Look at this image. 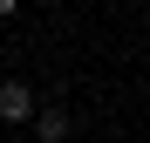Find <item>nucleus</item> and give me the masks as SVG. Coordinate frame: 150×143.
Here are the masks:
<instances>
[{
	"mask_svg": "<svg viewBox=\"0 0 150 143\" xmlns=\"http://www.w3.org/2000/svg\"><path fill=\"white\" fill-rule=\"evenodd\" d=\"M28 116H34L28 82H0V123H28Z\"/></svg>",
	"mask_w": 150,
	"mask_h": 143,
	"instance_id": "nucleus-1",
	"label": "nucleus"
},
{
	"mask_svg": "<svg viewBox=\"0 0 150 143\" xmlns=\"http://www.w3.org/2000/svg\"><path fill=\"white\" fill-rule=\"evenodd\" d=\"M28 123H34V136H41V143H68V116H62V109H34Z\"/></svg>",
	"mask_w": 150,
	"mask_h": 143,
	"instance_id": "nucleus-2",
	"label": "nucleus"
},
{
	"mask_svg": "<svg viewBox=\"0 0 150 143\" xmlns=\"http://www.w3.org/2000/svg\"><path fill=\"white\" fill-rule=\"evenodd\" d=\"M14 7H21V0H0V20H7V14H14Z\"/></svg>",
	"mask_w": 150,
	"mask_h": 143,
	"instance_id": "nucleus-3",
	"label": "nucleus"
},
{
	"mask_svg": "<svg viewBox=\"0 0 150 143\" xmlns=\"http://www.w3.org/2000/svg\"><path fill=\"white\" fill-rule=\"evenodd\" d=\"M143 48H150V27H143Z\"/></svg>",
	"mask_w": 150,
	"mask_h": 143,
	"instance_id": "nucleus-4",
	"label": "nucleus"
}]
</instances>
